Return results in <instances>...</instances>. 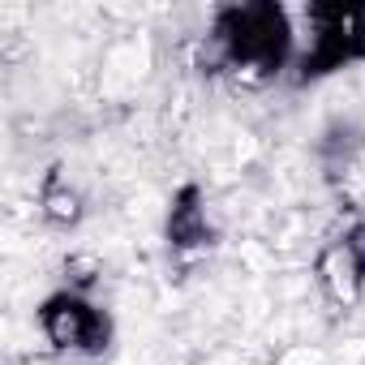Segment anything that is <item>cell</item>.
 Segmentation results:
<instances>
[{
    "instance_id": "1",
    "label": "cell",
    "mask_w": 365,
    "mask_h": 365,
    "mask_svg": "<svg viewBox=\"0 0 365 365\" xmlns=\"http://www.w3.org/2000/svg\"><path fill=\"white\" fill-rule=\"evenodd\" d=\"M292 65H297V14L275 5V0L215 9L207 35L198 39V69L241 91L275 86L279 78H292Z\"/></svg>"
},
{
    "instance_id": "4",
    "label": "cell",
    "mask_w": 365,
    "mask_h": 365,
    "mask_svg": "<svg viewBox=\"0 0 365 365\" xmlns=\"http://www.w3.org/2000/svg\"><path fill=\"white\" fill-rule=\"evenodd\" d=\"M314 284L335 314H352L365 301V215H352L327 232L314 254Z\"/></svg>"
},
{
    "instance_id": "5",
    "label": "cell",
    "mask_w": 365,
    "mask_h": 365,
    "mask_svg": "<svg viewBox=\"0 0 365 365\" xmlns=\"http://www.w3.org/2000/svg\"><path fill=\"white\" fill-rule=\"evenodd\" d=\"M163 237H168V254L176 262H198L220 245V224H215L211 198H207V190L198 180H185V185L172 194Z\"/></svg>"
},
{
    "instance_id": "7",
    "label": "cell",
    "mask_w": 365,
    "mask_h": 365,
    "mask_svg": "<svg viewBox=\"0 0 365 365\" xmlns=\"http://www.w3.org/2000/svg\"><path fill=\"white\" fill-rule=\"evenodd\" d=\"M99 275H103V262H99V254H91V250H73V254L65 258V288L95 292Z\"/></svg>"
},
{
    "instance_id": "2",
    "label": "cell",
    "mask_w": 365,
    "mask_h": 365,
    "mask_svg": "<svg viewBox=\"0 0 365 365\" xmlns=\"http://www.w3.org/2000/svg\"><path fill=\"white\" fill-rule=\"evenodd\" d=\"M352 65H365V5L314 0L297 14V65L292 86H318Z\"/></svg>"
},
{
    "instance_id": "3",
    "label": "cell",
    "mask_w": 365,
    "mask_h": 365,
    "mask_svg": "<svg viewBox=\"0 0 365 365\" xmlns=\"http://www.w3.org/2000/svg\"><path fill=\"white\" fill-rule=\"evenodd\" d=\"M35 327L52 352L73 356V361H103L116 344L112 309L103 301H95V292H78L65 284L52 288L35 305Z\"/></svg>"
},
{
    "instance_id": "6",
    "label": "cell",
    "mask_w": 365,
    "mask_h": 365,
    "mask_svg": "<svg viewBox=\"0 0 365 365\" xmlns=\"http://www.w3.org/2000/svg\"><path fill=\"white\" fill-rule=\"evenodd\" d=\"M39 215L56 232H69V228H78L86 220V194L73 185V176L61 163H52L43 172V180H39Z\"/></svg>"
}]
</instances>
